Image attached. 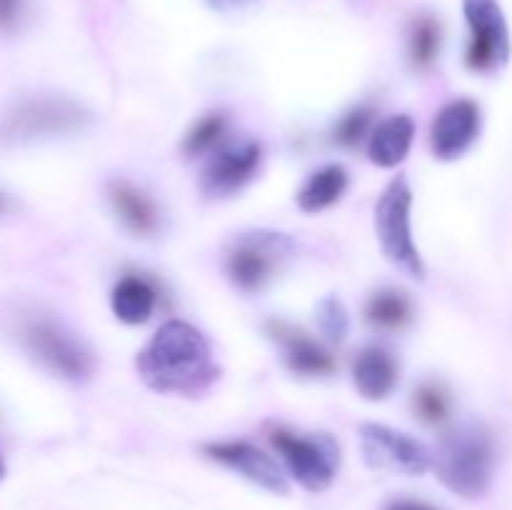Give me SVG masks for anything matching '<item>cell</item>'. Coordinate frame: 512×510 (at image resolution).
<instances>
[{"label": "cell", "mask_w": 512, "mask_h": 510, "mask_svg": "<svg viewBox=\"0 0 512 510\" xmlns=\"http://www.w3.org/2000/svg\"><path fill=\"white\" fill-rule=\"evenodd\" d=\"M138 373L155 393L198 395L218 378L208 338L185 320H168L140 350Z\"/></svg>", "instance_id": "1"}, {"label": "cell", "mask_w": 512, "mask_h": 510, "mask_svg": "<svg viewBox=\"0 0 512 510\" xmlns=\"http://www.w3.org/2000/svg\"><path fill=\"white\" fill-rule=\"evenodd\" d=\"M493 468V435L480 423L460 425L440 440L435 470L453 493L463 498H480L493 480Z\"/></svg>", "instance_id": "2"}, {"label": "cell", "mask_w": 512, "mask_h": 510, "mask_svg": "<svg viewBox=\"0 0 512 510\" xmlns=\"http://www.w3.org/2000/svg\"><path fill=\"white\" fill-rule=\"evenodd\" d=\"M90 113L65 95H33L0 113V143H30L88 128Z\"/></svg>", "instance_id": "3"}, {"label": "cell", "mask_w": 512, "mask_h": 510, "mask_svg": "<svg viewBox=\"0 0 512 510\" xmlns=\"http://www.w3.org/2000/svg\"><path fill=\"white\" fill-rule=\"evenodd\" d=\"M413 190L408 180H390L388 188L375 205V235L385 258L408 273L410 278H423L425 263L413 240Z\"/></svg>", "instance_id": "4"}, {"label": "cell", "mask_w": 512, "mask_h": 510, "mask_svg": "<svg viewBox=\"0 0 512 510\" xmlns=\"http://www.w3.org/2000/svg\"><path fill=\"white\" fill-rule=\"evenodd\" d=\"M273 448L283 458L285 468L310 493H320L333 485L340 468V445L328 433H295L288 428H275Z\"/></svg>", "instance_id": "5"}, {"label": "cell", "mask_w": 512, "mask_h": 510, "mask_svg": "<svg viewBox=\"0 0 512 510\" xmlns=\"http://www.w3.org/2000/svg\"><path fill=\"white\" fill-rule=\"evenodd\" d=\"M293 253V240L283 233H245L228 253V275L243 293H258Z\"/></svg>", "instance_id": "6"}, {"label": "cell", "mask_w": 512, "mask_h": 510, "mask_svg": "<svg viewBox=\"0 0 512 510\" xmlns=\"http://www.w3.org/2000/svg\"><path fill=\"white\" fill-rule=\"evenodd\" d=\"M470 28L465 63L475 73H493L510 60V28L498 0H463Z\"/></svg>", "instance_id": "7"}, {"label": "cell", "mask_w": 512, "mask_h": 510, "mask_svg": "<svg viewBox=\"0 0 512 510\" xmlns=\"http://www.w3.org/2000/svg\"><path fill=\"white\" fill-rule=\"evenodd\" d=\"M360 453L370 468L385 473L423 475L430 468V453L425 445L390 425H360Z\"/></svg>", "instance_id": "8"}, {"label": "cell", "mask_w": 512, "mask_h": 510, "mask_svg": "<svg viewBox=\"0 0 512 510\" xmlns=\"http://www.w3.org/2000/svg\"><path fill=\"white\" fill-rule=\"evenodd\" d=\"M23 338L30 353L63 378L83 380L93 370L90 350L53 320H30L23 330Z\"/></svg>", "instance_id": "9"}, {"label": "cell", "mask_w": 512, "mask_h": 510, "mask_svg": "<svg viewBox=\"0 0 512 510\" xmlns=\"http://www.w3.org/2000/svg\"><path fill=\"white\" fill-rule=\"evenodd\" d=\"M483 128V110L475 100L458 98L438 110L430 125V145L435 158L455 160L468 153Z\"/></svg>", "instance_id": "10"}, {"label": "cell", "mask_w": 512, "mask_h": 510, "mask_svg": "<svg viewBox=\"0 0 512 510\" xmlns=\"http://www.w3.org/2000/svg\"><path fill=\"white\" fill-rule=\"evenodd\" d=\"M260 163H263V148L255 140L228 145L218 150L203 173V193L213 198H225L243 188L255 178Z\"/></svg>", "instance_id": "11"}, {"label": "cell", "mask_w": 512, "mask_h": 510, "mask_svg": "<svg viewBox=\"0 0 512 510\" xmlns=\"http://www.w3.org/2000/svg\"><path fill=\"white\" fill-rule=\"evenodd\" d=\"M205 455L218 460V463L225 465V468L240 473L245 480H250V483L270 490V493H280V495L288 493V480H285L283 468H280L268 453L255 448L253 443H245V440L208 443L205 445Z\"/></svg>", "instance_id": "12"}, {"label": "cell", "mask_w": 512, "mask_h": 510, "mask_svg": "<svg viewBox=\"0 0 512 510\" xmlns=\"http://www.w3.org/2000/svg\"><path fill=\"white\" fill-rule=\"evenodd\" d=\"M270 338L283 348L285 365L300 378H323L335 373V360L323 345L315 343L305 330L285 323V320H270L265 325Z\"/></svg>", "instance_id": "13"}, {"label": "cell", "mask_w": 512, "mask_h": 510, "mask_svg": "<svg viewBox=\"0 0 512 510\" xmlns=\"http://www.w3.org/2000/svg\"><path fill=\"white\" fill-rule=\"evenodd\" d=\"M400 380V363L390 350L370 345L353 363V383L365 400H385Z\"/></svg>", "instance_id": "14"}, {"label": "cell", "mask_w": 512, "mask_h": 510, "mask_svg": "<svg viewBox=\"0 0 512 510\" xmlns=\"http://www.w3.org/2000/svg\"><path fill=\"white\" fill-rule=\"evenodd\" d=\"M413 138L415 123L410 115H393V118L383 120L370 135V163H375L378 168H398L408 158L410 148H413Z\"/></svg>", "instance_id": "15"}, {"label": "cell", "mask_w": 512, "mask_h": 510, "mask_svg": "<svg viewBox=\"0 0 512 510\" xmlns=\"http://www.w3.org/2000/svg\"><path fill=\"white\" fill-rule=\"evenodd\" d=\"M158 295L155 288L143 278V275H125L118 280L110 295V308L115 318L125 325H143L153 315Z\"/></svg>", "instance_id": "16"}, {"label": "cell", "mask_w": 512, "mask_h": 510, "mask_svg": "<svg viewBox=\"0 0 512 510\" xmlns=\"http://www.w3.org/2000/svg\"><path fill=\"white\" fill-rule=\"evenodd\" d=\"M110 203L133 233L150 235L158 230V208L143 190L135 188L128 180H115L110 185Z\"/></svg>", "instance_id": "17"}, {"label": "cell", "mask_w": 512, "mask_h": 510, "mask_svg": "<svg viewBox=\"0 0 512 510\" xmlns=\"http://www.w3.org/2000/svg\"><path fill=\"white\" fill-rule=\"evenodd\" d=\"M345 190H348V170L338 163L325 165V168L315 170V173L305 180L303 188L298 190V208L303 210V213H320V210H328L330 205H335L343 198Z\"/></svg>", "instance_id": "18"}, {"label": "cell", "mask_w": 512, "mask_h": 510, "mask_svg": "<svg viewBox=\"0 0 512 510\" xmlns=\"http://www.w3.org/2000/svg\"><path fill=\"white\" fill-rule=\"evenodd\" d=\"M365 320L378 330H403L413 320V303L403 290H378L365 305Z\"/></svg>", "instance_id": "19"}, {"label": "cell", "mask_w": 512, "mask_h": 510, "mask_svg": "<svg viewBox=\"0 0 512 510\" xmlns=\"http://www.w3.org/2000/svg\"><path fill=\"white\" fill-rule=\"evenodd\" d=\"M440 45H443V30L433 15H420L410 28V63L418 70H428L438 60Z\"/></svg>", "instance_id": "20"}, {"label": "cell", "mask_w": 512, "mask_h": 510, "mask_svg": "<svg viewBox=\"0 0 512 510\" xmlns=\"http://www.w3.org/2000/svg\"><path fill=\"white\" fill-rule=\"evenodd\" d=\"M450 393L445 390L443 383H435L428 380L420 388H415L413 393V410L423 423L428 425H440L450 418Z\"/></svg>", "instance_id": "21"}, {"label": "cell", "mask_w": 512, "mask_h": 510, "mask_svg": "<svg viewBox=\"0 0 512 510\" xmlns=\"http://www.w3.org/2000/svg\"><path fill=\"white\" fill-rule=\"evenodd\" d=\"M225 128H228V120H225L223 113H208L188 130L183 140V153L188 158L208 153V150H213L223 140Z\"/></svg>", "instance_id": "22"}, {"label": "cell", "mask_w": 512, "mask_h": 510, "mask_svg": "<svg viewBox=\"0 0 512 510\" xmlns=\"http://www.w3.org/2000/svg\"><path fill=\"white\" fill-rule=\"evenodd\" d=\"M315 320H318V328L330 343H343L350 333V315L345 310L343 300L335 298V295H328L318 303L315 308Z\"/></svg>", "instance_id": "23"}, {"label": "cell", "mask_w": 512, "mask_h": 510, "mask_svg": "<svg viewBox=\"0 0 512 510\" xmlns=\"http://www.w3.org/2000/svg\"><path fill=\"white\" fill-rule=\"evenodd\" d=\"M373 115L375 110L370 105H358V108L348 110L335 123L333 143L340 145V148H355L358 143H363L365 135L370 133V125H373Z\"/></svg>", "instance_id": "24"}, {"label": "cell", "mask_w": 512, "mask_h": 510, "mask_svg": "<svg viewBox=\"0 0 512 510\" xmlns=\"http://www.w3.org/2000/svg\"><path fill=\"white\" fill-rule=\"evenodd\" d=\"M213 13L220 15H245L253 13L260 5V0H203Z\"/></svg>", "instance_id": "25"}, {"label": "cell", "mask_w": 512, "mask_h": 510, "mask_svg": "<svg viewBox=\"0 0 512 510\" xmlns=\"http://www.w3.org/2000/svg\"><path fill=\"white\" fill-rule=\"evenodd\" d=\"M25 0H0V33H10L20 23Z\"/></svg>", "instance_id": "26"}, {"label": "cell", "mask_w": 512, "mask_h": 510, "mask_svg": "<svg viewBox=\"0 0 512 510\" xmlns=\"http://www.w3.org/2000/svg\"><path fill=\"white\" fill-rule=\"evenodd\" d=\"M383 510H438L433 505L423 503V500H413V498H398V500H390Z\"/></svg>", "instance_id": "27"}, {"label": "cell", "mask_w": 512, "mask_h": 510, "mask_svg": "<svg viewBox=\"0 0 512 510\" xmlns=\"http://www.w3.org/2000/svg\"><path fill=\"white\" fill-rule=\"evenodd\" d=\"M3 475H5V465H3V460H0V480H3Z\"/></svg>", "instance_id": "28"}, {"label": "cell", "mask_w": 512, "mask_h": 510, "mask_svg": "<svg viewBox=\"0 0 512 510\" xmlns=\"http://www.w3.org/2000/svg\"><path fill=\"white\" fill-rule=\"evenodd\" d=\"M3 210H5V198H3V195H0V213H3Z\"/></svg>", "instance_id": "29"}]
</instances>
